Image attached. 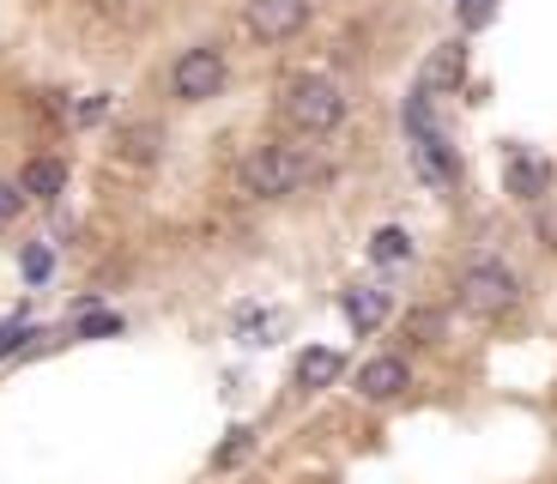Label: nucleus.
<instances>
[{"label": "nucleus", "instance_id": "f257e3e1", "mask_svg": "<svg viewBox=\"0 0 557 484\" xmlns=\"http://www.w3.org/2000/svg\"><path fill=\"white\" fill-rule=\"evenodd\" d=\"M285 122L297 134H334L346 122V97L334 79H292L285 85Z\"/></svg>", "mask_w": 557, "mask_h": 484}, {"label": "nucleus", "instance_id": "f03ea898", "mask_svg": "<svg viewBox=\"0 0 557 484\" xmlns=\"http://www.w3.org/2000/svg\"><path fill=\"white\" fill-rule=\"evenodd\" d=\"M309 182V164L292 146H261L255 158H243V188L255 200H278V194H297Z\"/></svg>", "mask_w": 557, "mask_h": 484}, {"label": "nucleus", "instance_id": "7ed1b4c3", "mask_svg": "<svg viewBox=\"0 0 557 484\" xmlns=\"http://www.w3.org/2000/svg\"><path fill=\"white\" fill-rule=\"evenodd\" d=\"M521 285L509 266H473V273H460V309H473V315H503V309H516Z\"/></svg>", "mask_w": 557, "mask_h": 484}, {"label": "nucleus", "instance_id": "20e7f679", "mask_svg": "<svg viewBox=\"0 0 557 484\" xmlns=\"http://www.w3.org/2000/svg\"><path fill=\"white\" fill-rule=\"evenodd\" d=\"M170 85H176L182 103H207V97L224 91V55L219 49H188V55L170 67Z\"/></svg>", "mask_w": 557, "mask_h": 484}, {"label": "nucleus", "instance_id": "39448f33", "mask_svg": "<svg viewBox=\"0 0 557 484\" xmlns=\"http://www.w3.org/2000/svg\"><path fill=\"white\" fill-rule=\"evenodd\" d=\"M243 25L261 42H285L309 25V0H249V7H243Z\"/></svg>", "mask_w": 557, "mask_h": 484}, {"label": "nucleus", "instance_id": "423d86ee", "mask_svg": "<svg viewBox=\"0 0 557 484\" xmlns=\"http://www.w3.org/2000/svg\"><path fill=\"white\" fill-rule=\"evenodd\" d=\"M406 387H412V370L400 358H370L358 370V394L363 400H400Z\"/></svg>", "mask_w": 557, "mask_h": 484}, {"label": "nucleus", "instance_id": "0eeeda50", "mask_svg": "<svg viewBox=\"0 0 557 484\" xmlns=\"http://www.w3.org/2000/svg\"><path fill=\"white\" fill-rule=\"evenodd\" d=\"M460 79H467V49H460V42H436L431 61L418 67V85H424V91H455Z\"/></svg>", "mask_w": 557, "mask_h": 484}, {"label": "nucleus", "instance_id": "6e6552de", "mask_svg": "<svg viewBox=\"0 0 557 484\" xmlns=\"http://www.w3.org/2000/svg\"><path fill=\"white\" fill-rule=\"evenodd\" d=\"M503 188L516 194V200H540L545 188H552V164L545 158H509V170H503Z\"/></svg>", "mask_w": 557, "mask_h": 484}, {"label": "nucleus", "instance_id": "1a4fd4ad", "mask_svg": "<svg viewBox=\"0 0 557 484\" xmlns=\"http://www.w3.org/2000/svg\"><path fill=\"white\" fill-rule=\"evenodd\" d=\"M412 170H418L424 182H436V188H448V182H455V152H448L443 139L424 134V139L412 146Z\"/></svg>", "mask_w": 557, "mask_h": 484}, {"label": "nucleus", "instance_id": "9d476101", "mask_svg": "<svg viewBox=\"0 0 557 484\" xmlns=\"http://www.w3.org/2000/svg\"><path fill=\"white\" fill-rule=\"evenodd\" d=\"M388 309H394V297L388 290H370V285H358V290H346V315H351V327H382L388 321Z\"/></svg>", "mask_w": 557, "mask_h": 484}, {"label": "nucleus", "instance_id": "9b49d317", "mask_svg": "<svg viewBox=\"0 0 557 484\" xmlns=\"http://www.w3.org/2000/svg\"><path fill=\"white\" fill-rule=\"evenodd\" d=\"M339 351H327V346H309L304 358H297V387H334L339 382Z\"/></svg>", "mask_w": 557, "mask_h": 484}, {"label": "nucleus", "instance_id": "f8f14e48", "mask_svg": "<svg viewBox=\"0 0 557 484\" xmlns=\"http://www.w3.org/2000/svg\"><path fill=\"white\" fill-rule=\"evenodd\" d=\"M61 188H67V164H61V158H37V164H25V194L30 200H55Z\"/></svg>", "mask_w": 557, "mask_h": 484}, {"label": "nucleus", "instance_id": "ddd939ff", "mask_svg": "<svg viewBox=\"0 0 557 484\" xmlns=\"http://www.w3.org/2000/svg\"><path fill=\"white\" fill-rule=\"evenodd\" d=\"M370 255H376V261H406V255H412V236L406 231H376L370 236Z\"/></svg>", "mask_w": 557, "mask_h": 484}, {"label": "nucleus", "instance_id": "4468645a", "mask_svg": "<svg viewBox=\"0 0 557 484\" xmlns=\"http://www.w3.org/2000/svg\"><path fill=\"white\" fill-rule=\"evenodd\" d=\"M122 146H127V158H158V127H127Z\"/></svg>", "mask_w": 557, "mask_h": 484}, {"label": "nucleus", "instance_id": "2eb2a0df", "mask_svg": "<svg viewBox=\"0 0 557 484\" xmlns=\"http://www.w3.org/2000/svg\"><path fill=\"white\" fill-rule=\"evenodd\" d=\"M491 18H497V0H460V25L467 30L491 25Z\"/></svg>", "mask_w": 557, "mask_h": 484}, {"label": "nucleus", "instance_id": "dca6fc26", "mask_svg": "<svg viewBox=\"0 0 557 484\" xmlns=\"http://www.w3.org/2000/svg\"><path fill=\"white\" fill-rule=\"evenodd\" d=\"M243 455H249V430H231V443H224L219 455H212V467H237Z\"/></svg>", "mask_w": 557, "mask_h": 484}, {"label": "nucleus", "instance_id": "f3484780", "mask_svg": "<svg viewBox=\"0 0 557 484\" xmlns=\"http://www.w3.org/2000/svg\"><path fill=\"white\" fill-rule=\"evenodd\" d=\"M49 266H55L49 249H25V278H49Z\"/></svg>", "mask_w": 557, "mask_h": 484}, {"label": "nucleus", "instance_id": "a211bd4d", "mask_svg": "<svg viewBox=\"0 0 557 484\" xmlns=\"http://www.w3.org/2000/svg\"><path fill=\"white\" fill-rule=\"evenodd\" d=\"M18 207H25V194L0 182V224H13V219H18Z\"/></svg>", "mask_w": 557, "mask_h": 484}, {"label": "nucleus", "instance_id": "6ab92c4d", "mask_svg": "<svg viewBox=\"0 0 557 484\" xmlns=\"http://www.w3.org/2000/svg\"><path fill=\"white\" fill-rule=\"evenodd\" d=\"M103 110H110V97H85V103H79V110H73V115H79V122H98Z\"/></svg>", "mask_w": 557, "mask_h": 484}, {"label": "nucleus", "instance_id": "aec40b11", "mask_svg": "<svg viewBox=\"0 0 557 484\" xmlns=\"http://www.w3.org/2000/svg\"><path fill=\"white\" fill-rule=\"evenodd\" d=\"M18 339H37V333H30V327H18V321H13V327H0V351H13Z\"/></svg>", "mask_w": 557, "mask_h": 484}]
</instances>
